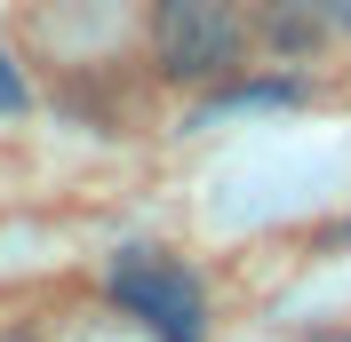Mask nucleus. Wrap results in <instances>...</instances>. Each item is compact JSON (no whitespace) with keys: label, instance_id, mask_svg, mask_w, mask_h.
<instances>
[{"label":"nucleus","instance_id":"nucleus-1","mask_svg":"<svg viewBox=\"0 0 351 342\" xmlns=\"http://www.w3.org/2000/svg\"><path fill=\"white\" fill-rule=\"evenodd\" d=\"M144 40H152L160 80L216 88L247 64V0H152Z\"/></svg>","mask_w":351,"mask_h":342},{"label":"nucleus","instance_id":"nucleus-2","mask_svg":"<svg viewBox=\"0 0 351 342\" xmlns=\"http://www.w3.org/2000/svg\"><path fill=\"white\" fill-rule=\"evenodd\" d=\"M112 302H120L128 319H144L160 342H199V334H208L199 278L184 271V263L152 255V247H136V255H120V263H112Z\"/></svg>","mask_w":351,"mask_h":342},{"label":"nucleus","instance_id":"nucleus-3","mask_svg":"<svg viewBox=\"0 0 351 342\" xmlns=\"http://www.w3.org/2000/svg\"><path fill=\"white\" fill-rule=\"evenodd\" d=\"M0 111H24V80L8 72V56H0Z\"/></svg>","mask_w":351,"mask_h":342},{"label":"nucleus","instance_id":"nucleus-4","mask_svg":"<svg viewBox=\"0 0 351 342\" xmlns=\"http://www.w3.org/2000/svg\"><path fill=\"white\" fill-rule=\"evenodd\" d=\"M319 8H328V24H335V32H351V0H319Z\"/></svg>","mask_w":351,"mask_h":342}]
</instances>
